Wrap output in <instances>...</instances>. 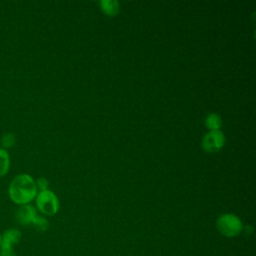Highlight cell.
<instances>
[{
    "label": "cell",
    "mask_w": 256,
    "mask_h": 256,
    "mask_svg": "<svg viewBox=\"0 0 256 256\" xmlns=\"http://www.w3.org/2000/svg\"><path fill=\"white\" fill-rule=\"evenodd\" d=\"M32 225L38 230V231H41V232H44L46 231L48 228H49V222L48 220L43 217V216H39L37 215V217L34 219Z\"/></svg>",
    "instance_id": "30bf717a"
},
{
    "label": "cell",
    "mask_w": 256,
    "mask_h": 256,
    "mask_svg": "<svg viewBox=\"0 0 256 256\" xmlns=\"http://www.w3.org/2000/svg\"><path fill=\"white\" fill-rule=\"evenodd\" d=\"M216 228L221 235L227 238H233L243 231V223L237 215L224 213L217 218Z\"/></svg>",
    "instance_id": "7a4b0ae2"
},
{
    "label": "cell",
    "mask_w": 256,
    "mask_h": 256,
    "mask_svg": "<svg viewBox=\"0 0 256 256\" xmlns=\"http://www.w3.org/2000/svg\"><path fill=\"white\" fill-rule=\"evenodd\" d=\"M10 168V156L6 149L0 147V177L5 176Z\"/></svg>",
    "instance_id": "9c48e42d"
},
{
    "label": "cell",
    "mask_w": 256,
    "mask_h": 256,
    "mask_svg": "<svg viewBox=\"0 0 256 256\" xmlns=\"http://www.w3.org/2000/svg\"><path fill=\"white\" fill-rule=\"evenodd\" d=\"M15 143V136L13 133L11 132H8V133H5L2 138H1V145H2V148L6 149L9 148V147H12Z\"/></svg>",
    "instance_id": "8fae6325"
},
{
    "label": "cell",
    "mask_w": 256,
    "mask_h": 256,
    "mask_svg": "<svg viewBox=\"0 0 256 256\" xmlns=\"http://www.w3.org/2000/svg\"><path fill=\"white\" fill-rule=\"evenodd\" d=\"M226 142L224 133L221 130L209 131L202 138L201 146L204 151L208 153H216L220 151Z\"/></svg>",
    "instance_id": "5b68a950"
},
{
    "label": "cell",
    "mask_w": 256,
    "mask_h": 256,
    "mask_svg": "<svg viewBox=\"0 0 256 256\" xmlns=\"http://www.w3.org/2000/svg\"><path fill=\"white\" fill-rule=\"evenodd\" d=\"M38 193L35 180L29 174L16 175L9 184L8 196L17 205L30 204Z\"/></svg>",
    "instance_id": "6da1fadb"
},
{
    "label": "cell",
    "mask_w": 256,
    "mask_h": 256,
    "mask_svg": "<svg viewBox=\"0 0 256 256\" xmlns=\"http://www.w3.org/2000/svg\"><path fill=\"white\" fill-rule=\"evenodd\" d=\"M2 236V241L0 245V256H16L14 247L21 240V232L16 228L6 229Z\"/></svg>",
    "instance_id": "277c9868"
},
{
    "label": "cell",
    "mask_w": 256,
    "mask_h": 256,
    "mask_svg": "<svg viewBox=\"0 0 256 256\" xmlns=\"http://www.w3.org/2000/svg\"><path fill=\"white\" fill-rule=\"evenodd\" d=\"M34 200L37 210L45 216H53L59 211V199L56 194L49 189L38 191Z\"/></svg>",
    "instance_id": "3957f363"
},
{
    "label": "cell",
    "mask_w": 256,
    "mask_h": 256,
    "mask_svg": "<svg viewBox=\"0 0 256 256\" xmlns=\"http://www.w3.org/2000/svg\"><path fill=\"white\" fill-rule=\"evenodd\" d=\"M205 126L209 129V131L220 130V127L222 126V119L218 114L210 113L205 118Z\"/></svg>",
    "instance_id": "ba28073f"
},
{
    "label": "cell",
    "mask_w": 256,
    "mask_h": 256,
    "mask_svg": "<svg viewBox=\"0 0 256 256\" xmlns=\"http://www.w3.org/2000/svg\"><path fill=\"white\" fill-rule=\"evenodd\" d=\"M36 187H37V190L38 191H43V190H47L48 189V186H49V182L46 178L44 177H39L36 181Z\"/></svg>",
    "instance_id": "7c38bea8"
},
{
    "label": "cell",
    "mask_w": 256,
    "mask_h": 256,
    "mask_svg": "<svg viewBox=\"0 0 256 256\" xmlns=\"http://www.w3.org/2000/svg\"><path fill=\"white\" fill-rule=\"evenodd\" d=\"M99 5L102 12L110 17L115 16L120 10L119 2L115 0H101L99 2Z\"/></svg>",
    "instance_id": "52a82bcc"
},
{
    "label": "cell",
    "mask_w": 256,
    "mask_h": 256,
    "mask_svg": "<svg viewBox=\"0 0 256 256\" xmlns=\"http://www.w3.org/2000/svg\"><path fill=\"white\" fill-rule=\"evenodd\" d=\"M1 241H2V236H1V234H0V245H1Z\"/></svg>",
    "instance_id": "4fadbf2b"
},
{
    "label": "cell",
    "mask_w": 256,
    "mask_h": 256,
    "mask_svg": "<svg viewBox=\"0 0 256 256\" xmlns=\"http://www.w3.org/2000/svg\"><path fill=\"white\" fill-rule=\"evenodd\" d=\"M37 215V209L33 205L25 204L20 205L16 210L15 218L21 225H32Z\"/></svg>",
    "instance_id": "8992f818"
}]
</instances>
